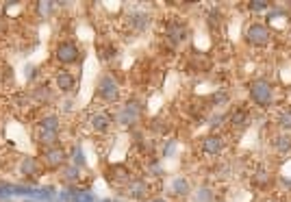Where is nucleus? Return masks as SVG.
Segmentation results:
<instances>
[{
    "label": "nucleus",
    "mask_w": 291,
    "mask_h": 202,
    "mask_svg": "<svg viewBox=\"0 0 291 202\" xmlns=\"http://www.w3.org/2000/svg\"><path fill=\"white\" fill-rule=\"evenodd\" d=\"M200 148H202L206 154H220L224 148V142L220 135H206L202 142H200Z\"/></svg>",
    "instance_id": "obj_6"
},
{
    "label": "nucleus",
    "mask_w": 291,
    "mask_h": 202,
    "mask_svg": "<svg viewBox=\"0 0 291 202\" xmlns=\"http://www.w3.org/2000/svg\"><path fill=\"white\" fill-rule=\"evenodd\" d=\"M168 39H170V44H174V46H178V44H183L185 39H187V26L183 24V22H172L170 26H168Z\"/></svg>",
    "instance_id": "obj_5"
},
{
    "label": "nucleus",
    "mask_w": 291,
    "mask_h": 202,
    "mask_svg": "<svg viewBox=\"0 0 291 202\" xmlns=\"http://www.w3.org/2000/svg\"><path fill=\"white\" fill-rule=\"evenodd\" d=\"M243 37L250 46H254V48H265L272 42V31H269V26L263 22H250L243 31Z\"/></svg>",
    "instance_id": "obj_2"
},
{
    "label": "nucleus",
    "mask_w": 291,
    "mask_h": 202,
    "mask_svg": "<svg viewBox=\"0 0 291 202\" xmlns=\"http://www.w3.org/2000/svg\"><path fill=\"white\" fill-rule=\"evenodd\" d=\"M276 124L283 128V131H289L291 128V109H280L276 113Z\"/></svg>",
    "instance_id": "obj_10"
},
{
    "label": "nucleus",
    "mask_w": 291,
    "mask_h": 202,
    "mask_svg": "<svg viewBox=\"0 0 291 202\" xmlns=\"http://www.w3.org/2000/svg\"><path fill=\"white\" fill-rule=\"evenodd\" d=\"M98 98L105 100V103H115V100L120 98V87H117V83L111 76H105L102 80H100V85H98Z\"/></svg>",
    "instance_id": "obj_4"
},
{
    "label": "nucleus",
    "mask_w": 291,
    "mask_h": 202,
    "mask_svg": "<svg viewBox=\"0 0 291 202\" xmlns=\"http://www.w3.org/2000/svg\"><path fill=\"white\" fill-rule=\"evenodd\" d=\"M54 80H57V87L61 91H70V89H74V85H76V78L72 74H68V72H59V74L54 76Z\"/></svg>",
    "instance_id": "obj_8"
},
{
    "label": "nucleus",
    "mask_w": 291,
    "mask_h": 202,
    "mask_svg": "<svg viewBox=\"0 0 291 202\" xmlns=\"http://www.w3.org/2000/svg\"><path fill=\"white\" fill-rule=\"evenodd\" d=\"M129 24L133 26L135 31H143V29H146V24H148V15H146V13H133Z\"/></svg>",
    "instance_id": "obj_11"
},
{
    "label": "nucleus",
    "mask_w": 291,
    "mask_h": 202,
    "mask_svg": "<svg viewBox=\"0 0 291 202\" xmlns=\"http://www.w3.org/2000/svg\"><path fill=\"white\" fill-rule=\"evenodd\" d=\"M80 59V48L74 42H61L57 46V61L63 66H72V63H78Z\"/></svg>",
    "instance_id": "obj_3"
},
{
    "label": "nucleus",
    "mask_w": 291,
    "mask_h": 202,
    "mask_svg": "<svg viewBox=\"0 0 291 202\" xmlns=\"http://www.w3.org/2000/svg\"><path fill=\"white\" fill-rule=\"evenodd\" d=\"M92 126H94V131H98V133H107L109 131V120H107L105 115L96 113L94 120H92Z\"/></svg>",
    "instance_id": "obj_13"
},
{
    "label": "nucleus",
    "mask_w": 291,
    "mask_h": 202,
    "mask_svg": "<svg viewBox=\"0 0 291 202\" xmlns=\"http://www.w3.org/2000/svg\"><path fill=\"white\" fill-rule=\"evenodd\" d=\"M44 159H46L50 168H57V165H61L63 159H66V152H63L59 146H50V148H46V152H44Z\"/></svg>",
    "instance_id": "obj_7"
},
{
    "label": "nucleus",
    "mask_w": 291,
    "mask_h": 202,
    "mask_svg": "<svg viewBox=\"0 0 291 202\" xmlns=\"http://www.w3.org/2000/svg\"><path fill=\"white\" fill-rule=\"evenodd\" d=\"M248 9L252 13H261V11H269V3H263V0H252L248 5Z\"/></svg>",
    "instance_id": "obj_14"
},
{
    "label": "nucleus",
    "mask_w": 291,
    "mask_h": 202,
    "mask_svg": "<svg viewBox=\"0 0 291 202\" xmlns=\"http://www.w3.org/2000/svg\"><path fill=\"white\" fill-rule=\"evenodd\" d=\"M250 98L257 107H263V109L269 107L274 103V87H272V83L265 78H254L250 83Z\"/></svg>",
    "instance_id": "obj_1"
},
{
    "label": "nucleus",
    "mask_w": 291,
    "mask_h": 202,
    "mask_svg": "<svg viewBox=\"0 0 291 202\" xmlns=\"http://www.w3.org/2000/svg\"><path fill=\"white\" fill-rule=\"evenodd\" d=\"M228 122L233 126H243L245 122H248V113H245L243 109H235V111L231 113V117H228Z\"/></svg>",
    "instance_id": "obj_12"
},
{
    "label": "nucleus",
    "mask_w": 291,
    "mask_h": 202,
    "mask_svg": "<svg viewBox=\"0 0 291 202\" xmlns=\"http://www.w3.org/2000/svg\"><path fill=\"white\" fill-rule=\"evenodd\" d=\"M274 148H276V152H280V154H287V152H291V137L289 135H278L276 139H274Z\"/></svg>",
    "instance_id": "obj_9"
}]
</instances>
